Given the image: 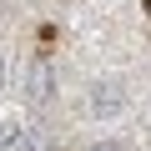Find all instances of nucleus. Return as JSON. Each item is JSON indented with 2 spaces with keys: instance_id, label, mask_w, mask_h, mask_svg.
<instances>
[{
  "instance_id": "obj_2",
  "label": "nucleus",
  "mask_w": 151,
  "mask_h": 151,
  "mask_svg": "<svg viewBox=\"0 0 151 151\" xmlns=\"http://www.w3.org/2000/svg\"><path fill=\"white\" fill-rule=\"evenodd\" d=\"M50 81H55L50 65H35V70H30V101H45V96H50Z\"/></svg>"
},
{
  "instance_id": "obj_3",
  "label": "nucleus",
  "mask_w": 151,
  "mask_h": 151,
  "mask_svg": "<svg viewBox=\"0 0 151 151\" xmlns=\"http://www.w3.org/2000/svg\"><path fill=\"white\" fill-rule=\"evenodd\" d=\"M91 151H121V146H116V141H96Z\"/></svg>"
},
{
  "instance_id": "obj_1",
  "label": "nucleus",
  "mask_w": 151,
  "mask_h": 151,
  "mask_svg": "<svg viewBox=\"0 0 151 151\" xmlns=\"http://www.w3.org/2000/svg\"><path fill=\"white\" fill-rule=\"evenodd\" d=\"M86 111H91L96 121H116V116L126 111V91H121L116 81H96L91 96H86Z\"/></svg>"
},
{
  "instance_id": "obj_4",
  "label": "nucleus",
  "mask_w": 151,
  "mask_h": 151,
  "mask_svg": "<svg viewBox=\"0 0 151 151\" xmlns=\"http://www.w3.org/2000/svg\"><path fill=\"white\" fill-rule=\"evenodd\" d=\"M0 86H5V55H0Z\"/></svg>"
}]
</instances>
